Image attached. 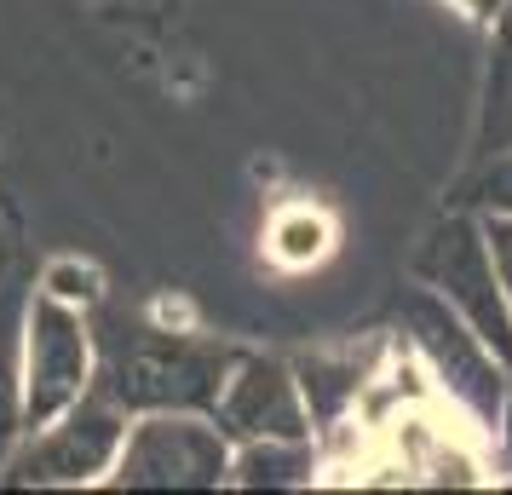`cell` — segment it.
Segmentation results:
<instances>
[{
    "label": "cell",
    "mask_w": 512,
    "mask_h": 495,
    "mask_svg": "<svg viewBox=\"0 0 512 495\" xmlns=\"http://www.w3.org/2000/svg\"><path fill=\"white\" fill-rule=\"evenodd\" d=\"M236 357L242 352L219 346V340H196L190 329H167L156 317L110 323L98 334L93 392H104L127 415H150V409H208L213 415Z\"/></svg>",
    "instance_id": "obj_1"
},
{
    "label": "cell",
    "mask_w": 512,
    "mask_h": 495,
    "mask_svg": "<svg viewBox=\"0 0 512 495\" xmlns=\"http://www.w3.org/2000/svg\"><path fill=\"white\" fill-rule=\"evenodd\" d=\"M409 346H415V357L426 363L438 398L449 403L455 415H466L472 432H489V438H495L501 403H507V392H512L507 357L495 352L461 311L443 306L432 288H420L415 300H409Z\"/></svg>",
    "instance_id": "obj_2"
},
{
    "label": "cell",
    "mask_w": 512,
    "mask_h": 495,
    "mask_svg": "<svg viewBox=\"0 0 512 495\" xmlns=\"http://www.w3.org/2000/svg\"><path fill=\"white\" fill-rule=\"evenodd\" d=\"M231 438L208 409H150L127 421L110 484L121 490H231Z\"/></svg>",
    "instance_id": "obj_3"
},
{
    "label": "cell",
    "mask_w": 512,
    "mask_h": 495,
    "mask_svg": "<svg viewBox=\"0 0 512 495\" xmlns=\"http://www.w3.org/2000/svg\"><path fill=\"white\" fill-rule=\"evenodd\" d=\"M127 409L87 392V398L64 409L58 421L29 426L18 449L6 455V484H41V490H87V484H110L116 455L127 444Z\"/></svg>",
    "instance_id": "obj_4"
},
{
    "label": "cell",
    "mask_w": 512,
    "mask_h": 495,
    "mask_svg": "<svg viewBox=\"0 0 512 495\" xmlns=\"http://www.w3.org/2000/svg\"><path fill=\"white\" fill-rule=\"evenodd\" d=\"M415 277L438 294L449 311H461L472 329L484 334L495 352L512 363V306L495 254H489V231L478 213H449L438 219L415 254Z\"/></svg>",
    "instance_id": "obj_5"
},
{
    "label": "cell",
    "mask_w": 512,
    "mask_h": 495,
    "mask_svg": "<svg viewBox=\"0 0 512 495\" xmlns=\"http://www.w3.org/2000/svg\"><path fill=\"white\" fill-rule=\"evenodd\" d=\"M98 386V334L87 311L29 294L24 306V432L58 421Z\"/></svg>",
    "instance_id": "obj_6"
},
{
    "label": "cell",
    "mask_w": 512,
    "mask_h": 495,
    "mask_svg": "<svg viewBox=\"0 0 512 495\" xmlns=\"http://www.w3.org/2000/svg\"><path fill=\"white\" fill-rule=\"evenodd\" d=\"M213 421H219V432L231 444H248V438H311L317 432L294 363L259 357V352L236 357L231 380H225V392L213 403Z\"/></svg>",
    "instance_id": "obj_7"
},
{
    "label": "cell",
    "mask_w": 512,
    "mask_h": 495,
    "mask_svg": "<svg viewBox=\"0 0 512 495\" xmlns=\"http://www.w3.org/2000/svg\"><path fill=\"white\" fill-rule=\"evenodd\" d=\"M323 484V449L311 438H248L231 449V490H311Z\"/></svg>",
    "instance_id": "obj_8"
},
{
    "label": "cell",
    "mask_w": 512,
    "mask_h": 495,
    "mask_svg": "<svg viewBox=\"0 0 512 495\" xmlns=\"http://www.w3.org/2000/svg\"><path fill=\"white\" fill-rule=\"evenodd\" d=\"M380 363H357L346 352H317V357H300L294 363V375H300V392H305V409H311V426L323 432V426L346 421L357 415V398H363V386Z\"/></svg>",
    "instance_id": "obj_9"
},
{
    "label": "cell",
    "mask_w": 512,
    "mask_h": 495,
    "mask_svg": "<svg viewBox=\"0 0 512 495\" xmlns=\"http://www.w3.org/2000/svg\"><path fill=\"white\" fill-rule=\"evenodd\" d=\"M24 306L18 288H0V467L24 438Z\"/></svg>",
    "instance_id": "obj_10"
},
{
    "label": "cell",
    "mask_w": 512,
    "mask_h": 495,
    "mask_svg": "<svg viewBox=\"0 0 512 495\" xmlns=\"http://www.w3.org/2000/svg\"><path fill=\"white\" fill-rule=\"evenodd\" d=\"M328 248H334V225H328L323 208L288 202V208H277L271 225H265V254H271L282 271H311V265L328 260Z\"/></svg>",
    "instance_id": "obj_11"
},
{
    "label": "cell",
    "mask_w": 512,
    "mask_h": 495,
    "mask_svg": "<svg viewBox=\"0 0 512 495\" xmlns=\"http://www.w3.org/2000/svg\"><path fill=\"white\" fill-rule=\"evenodd\" d=\"M35 294H47V300H64V306L75 311H93L98 300H104V271L87 260H52L47 271H41V288Z\"/></svg>",
    "instance_id": "obj_12"
},
{
    "label": "cell",
    "mask_w": 512,
    "mask_h": 495,
    "mask_svg": "<svg viewBox=\"0 0 512 495\" xmlns=\"http://www.w3.org/2000/svg\"><path fill=\"white\" fill-rule=\"evenodd\" d=\"M472 213H512V150H501L472 179Z\"/></svg>",
    "instance_id": "obj_13"
},
{
    "label": "cell",
    "mask_w": 512,
    "mask_h": 495,
    "mask_svg": "<svg viewBox=\"0 0 512 495\" xmlns=\"http://www.w3.org/2000/svg\"><path fill=\"white\" fill-rule=\"evenodd\" d=\"M489 231V254H495V271H501V288H507L512 306V213H478Z\"/></svg>",
    "instance_id": "obj_14"
},
{
    "label": "cell",
    "mask_w": 512,
    "mask_h": 495,
    "mask_svg": "<svg viewBox=\"0 0 512 495\" xmlns=\"http://www.w3.org/2000/svg\"><path fill=\"white\" fill-rule=\"evenodd\" d=\"M449 6H455V12H466L472 24H495V18L507 12V0H449Z\"/></svg>",
    "instance_id": "obj_15"
},
{
    "label": "cell",
    "mask_w": 512,
    "mask_h": 495,
    "mask_svg": "<svg viewBox=\"0 0 512 495\" xmlns=\"http://www.w3.org/2000/svg\"><path fill=\"white\" fill-rule=\"evenodd\" d=\"M495 461H501V467L512 472V392H507V403H501V421H495Z\"/></svg>",
    "instance_id": "obj_16"
}]
</instances>
